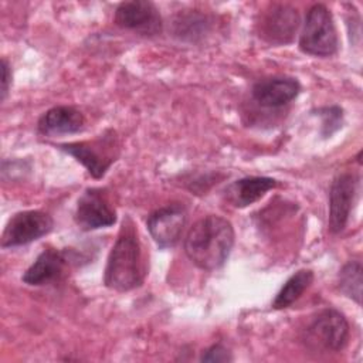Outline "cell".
<instances>
[{
	"label": "cell",
	"instance_id": "6da1fadb",
	"mask_svg": "<svg viewBox=\"0 0 363 363\" xmlns=\"http://www.w3.org/2000/svg\"><path fill=\"white\" fill-rule=\"evenodd\" d=\"M234 245L233 224L220 216L208 214L197 220L184 238L187 258L203 271L221 268Z\"/></svg>",
	"mask_w": 363,
	"mask_h": 363
},
{
	"label": "cell",
	"instance_id": "7a4b0ae2",
	"mask_svg": "<svg viewBox=\"0 0 363 363\" xmlns=\"http://www.w3.org/2000/svg\"><path fill=\"white\" fill-rule=\"evenodd\" d=\"M146 275V262L138 230L126 217L118 238L108 255L104 284L113 291L126 292L142 285Z\"/></svg>",
	"mask_w": 363,
	"mask_h": 363
},
{
	"label": "cell",
	"instance_id": "3957f363",
	"mask_svg": "<svg viewBox=\"0 0 363 363\" xmlns=\"http://www.w3.org/2000/svg\"><path fill=\"white\" fill-rule=\"evenodd\" d=\"M299 48L315 57H330L337 52V31L332 13L325 4L318 3L308 10L299 35Z\"/></svg>",
	"mask_w": 363,
	"mask_h": 363
},
{
	"label": "cell",
	"instance_id": "277c9868",
	"mask_svg": "<svg viewBox=\"0 0 363 363\" xmlns=\"http://www.w3.org/2000/svg\"><path fill=\"white\" fill-rule=\"evenodd\" d=\"M58 149L79 162L94 179H101L116 160L118 140L109 130L94 140L62 143Z\"/></svg>",
	"mask_w": 363,
	"mask_h": 363
},
{
	"label": "cell",
	"instance_id": "5b68a950",
	"mask_svg": "<svg viewBox=\"0 0 363 363\" xmlns=\"http://www.w3.org/2000/svg\"><path fill=\"white\" fill-rule=\"evenodd\" d=\"M349 323L342 312L325 308L306 328V343L318 350L339 352L347 345Z\"/></svg>",
	"mask_w": 363,
	"mask_h": 363
},
{
	"label": "cell",
	"instance_id": "8992f818",
	"mask_svg": "<svg viewBox=\"0 0 363 363\" xmlns=\"http://www.w3.org/2000/svg\"><path fill=\"white\" fill-rule=\"evenodd\" d=\"M54 227L50 214L40 210H26L16 213L6 224L1 234V247L13 248L33 242L47 235Z\"/></svg>",
	"mask_w": 363,
	"mask_h": 363
},
{
	"label": "cell",
	"instance_id": "52a82bcc",
	"mask_svg": "<svg viewBox=\"0 0 363 363\" xmlns=\"http://www.w3.org/2000/svg\"><path fill=\"white\" fill-rule=\"evenodd\" d=\"M75 223L84 231L111 227L116 221V211L105 189L89 187L78 199Z\"/></svg>",
	"mask_w": 363,
	"mask_h": 363
},
{
	"label": "cell",
	"instance_id": "ba28073f",
	"mask_svg": "<svg viewBox=\"0 0 363 363\" xmlns=\"http://www.w3.org/2000/svg\"><path fill=\"white\" fill-rule=\"evenodd\" d=\"M359 187V176L352 172L339 173L329 190V220L328 227L333 234L340 233L350 217Z\"/></svg>",
	"mask_w": 363,
	"mask_h": 363
},
{
	"label": "cell",
	"instance_id": "9c48e42d",
	"mask_svg": "<svg viewBox=\"0 0 363 363\" xmlns=\"http://www.w3.org/2000/svg\"><path fill=\"white\" fill-rule=\"evenodd\" d=\"M299 27V14L289 4L274 3L264 10L258 23L259 37L267 43L282 45L294 40Z\"/></svg>",
	"mask_w": 363,
	"mask_h": 363
},
{
	"label": "cell",
	"instance_id": "30bf717a",
	"mask_svg": "<svg viewBox=\"0 0 363 363\" xmlns=\"http://www.w3.org/2000/svg\"><path fill=\"white\" fill-rule=\"evenodd\" d=\"M115 23L142 35L160 34L163 27L157 7L147 0L122 1L115 10Z\"/></svg>",
	"mask_w": 363,
	"mask_h": 363
},
{
	"label": "cell",
	"instance_id": "8fae6325",
	"mask_svg": "<svg viewBox=\"0 0 363 363\" xmlns=\"http://www.w3.org/2000/svg\"><path fill=\"white\" fill-rule=\"evenodd\" d=\"M187 211L183 204L173 203L155 210L146 221L147 230L160 248L174 247L186 225Z\"/></svg>",
	"mask_w": 363,
	"mask_h": 363
},
{
	"label": "cell",
	"instance_id": "7c38bea8",
	"mask_svg": "<svg viewBox=\"0 0 363 363\" xmlns=\"http://www.w3.org/2000/svg\"><path fill=\"white\" fill-rule=\"evenodd\" d=\"M301 92V84L292 77H269L252 85L254 101L264 108H281L294 101Z\"/></svg>",
	"mask_w": 363,
	"mask_h": 363
},
{
	"label": "cell",
	"instance_id": "4fadbf2b",
	"mask_svg": "<svg viewBox=\"0 0 363 363\" xmlns=\"http://www.w3.org/2000/svg\"><path fill=\"white\" fill-rule=\"evenodd\" d=\"M67 264V252L57 248L44 250L26 269L21 279L31 286H40L57 281Z\"/></svg>",
	"mask_w": 363,
	"mask_h": 363
},
{
	"label": "cell",
	"instance_id": "5bb4252c",
	"mask_svg": "<svg viewBox=\"0 0 363 363\" xmlns=\"http://www.w3.org/2000/svg\"><path fill=\"white\" fill-rule=\"evenodd\" d=\"M85 118L82 112L74 106L58 105L41 115L38 119V130L47 136L68 135L82 130Z\"/></svg>",
	"mask_w": 363,
	"mask_h": 363
},
{
	"label": "cell",
	"instance_id": "9a60e30c",
	"mask_svg": "<svg viewBox=\"0 0 363 363\" xmlns=\"http://www.w3.org/2000/svg\"><path fill=\"white\" fill-rule=\"evenodd\" d=\"M277 180L265 176H252L244 177L233 182L227 186L224 196L225 200L234 207H247L258 201L265 193L277 187Z\"/></svg>",
	"mask_w": 363,
	"mask_h": 363
},
{
	"label": "cell",
	"instance_id": "2e32d148",
	"mask_svg": "<svg viewBox=\"0 0 363 363\" xmlns=\"http://www.w3.org/2000/svg\"><path fill=\"white\" fill-rule=\"evenodd\" d=\"M312 281L313 272L311 269H299L295 274H292L278 291L275 299L272 301V308L285 309L291 306L309 288Z\"/></svg>",
	"mask_w": 363,
	"mask_h": 363
},
{
	"label": "cell",
	"instance_id": "e0dca14e",
	"mask_svg": "<svg viewBox=\"0 0 363 363\" xmlns=\"http://www.w3.org/2000/svg\"><path fill=\"white\" fill-rule=\"evenodd\" d=\"M337 285L343 295L360 303L362 301V264L360 261H349L343 265L337 277Z\"/></svg>",
	"mask_w": 363,
	"mask_h": 363
},
{
	"label": "cell",
	"instance_id": "ac0fdd59",
	"mask_svg": "<svg viewBox=\"0 0 363 363\" xmlns=\"http://www.w3.org/2000/svg\"><path fill=\"white\" fill-rule=\"evenodd\" d=\"M318 115L322 118V135L325 138L330 136L339 128H342L343 122V111L339 106H325L318 109Z\"/></svg>",
	"mask_w": 363,
	"mask_h": 363
},
{
	"label": "cell",
	"instance_id": "d6986e66",
	"mask_svg": "<svg viewBox=\"0 0 363 363\" xmlns=\"http://www.w3.org/2000/svg\"><path fill=\"white\" fill-rule=\"evenodd\" d=\"M200 360L208 362V363H225V362H231L233 356H231V352L224 345L216 343L207 347L206 350H203Z\"/></svg>",
	"mask_w": 363,
	"mask_h": 363
},
{
	"label": "cell",
	"instance_id": "ffe728a7",
	"mask_svg": "<svg viewBox=\"0 0 363 363\" xmlns=\"http://www.w3.org/2000/svg\"><path fill=\"white\" fill-rule=\"evenodd\" d=\"M10 85H11V69L9 67V62L3 58L1 60V96L0 99L4 101L7 94H9V89H10Z\"/></svg>",
	"mask_w": 363,
	"mask_h": 363
}]
</instances>
